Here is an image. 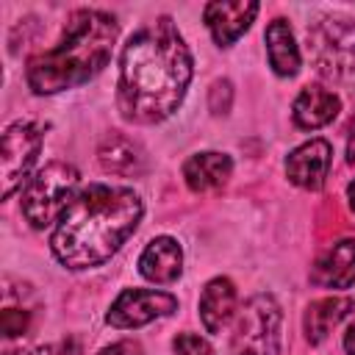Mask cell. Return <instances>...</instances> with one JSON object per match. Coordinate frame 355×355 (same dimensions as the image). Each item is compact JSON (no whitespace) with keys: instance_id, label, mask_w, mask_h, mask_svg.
I'll list each match as a JSON object with an SVG mask.
<instances>
[{"instance_id":"cell-1","label":"cell","mask_w":355,"mask_h":355,"mask_svg":"<svg viewBox=\"0 0 355 355\" xmlns=\"http://www.w3.org/2000/svg\"><path fill=\"white\" fill-rule=\"evenodd\" d=\"M191 80V53L169 17L130 33L119 55L116 108L125 119L153 125L178 111Z\"/></svg>"},{"instance_id":"cell-2","label":"cell","mask_w":355,"mask_h":355,"mask_svg":"<svg viewBox=\"0 0 355 355\" xmlns=\"http://www.w3.org/2000/svg\"><path fill=\"white\" fill-rule=\"evenodd\" d=\"M141 197L125 186L92 183L80 189L55 219L50 250L67 269H92L105 263L139 227Z\"/></svg>"},{"instance_id":"cell-3","label":"cell","mask_w":355,"mask_h":355,"mask_svg":"<svg viewBox=\"0 0 355 355\" xmlns=\"http://www.w3.org/2000/svg\"><path fill=\"white\" fill-rule=\"evenodd\" d=\"M119 22L97 8H78L67 17L61 39L28 61L25 78L36 94H55L94 78L111 58Z\"/></svg>"},{"instance_id":"cell-4","label":"cell","mask_w":355,"mask_h":355,"mask_svg":"<svg viewBox=\"0 0 355 355\" xmlns=\"http://www.w3.org/2000/svg\"><path fill=\"white\" fill-rule=\"evenodd\" d=\"M308 55L322 78L341 86H355V19H316L308 28Z\"/></svg>"},{"instance_id":"cell-5","label":"cell","mask_w":355,"mask_h":355,"mask_svg":"<svg viewBox=\"0 0 355 355\" xmlns=\"http://www.w3.org/2000/svg\"><path fill=\"white\" fill-rule=\"evenodd\" d=\"M78 183H80V175L72 164L50 161L22 189V216L33 227H47L69 205Z\"/></svg>"},{"instance_id":"cell-6","label":"cell","mask_w":355,"mask_h":355,"mask_svg":"<svg viewBox=\"0 0 355 355\" xmlns=\"http://www.w3.org/2000/svg\"><path fill=\"white\" fill-rule=\"evenodd\" d=\"M283 313L272 294H255L236 316L230 352L233 355H280Z\"/></svg>"},{"instance_id":"cell-7","label":"cell","mask_w":355,"mask_h":355,"mask_svg":"<svg viewBox=\"0 0 355 355\" xmlns=\"http://www.w3.org/2000/svg\"><path fill=\"white\" fill-rule=\"evenodd\" d=\"M42 150V130L33 122H11L3 133V150H0V194L8 200L22 180L28 178L31 166L36 164V155Z\"/></svg>"},{"instance_id":"cell-8","label":"cell","mask_w":355,"mask_h":355,"mask_svg":"<svg viewBox=\"0 0 355 355\" xmlns=\"http://www.w3.org/2000/svg\"><path fill=\"white\" fill-rule=\"evenodd\" d=\"M178 311V300L166 291H155V288H125L108 308L105 319L111 327L119 330H130V327H141L150 324L158 316H169Z\"/></svg>"},{"instance_id":"cell-9","label":"cell","mask_w":355,"mask_h":355,"mask_svg":"<svg viewBox=\"0 0 355 355\" xmlns=\"http://www.w3.org/2000/svg\"><path fill=\"white\" fill-rule=\"evenodd\" d=\"M333 164V147L327 139H311L300 147H294L286 158V175L294 186L316 191L324 186Z\"/></svg>"},{"instance_id":"cell-10","label":"cell","mask_w":355,"mask_h":355,"mask_svg":"<svg viewBox=\"0 0 355 355\" xmlns=\"http://www.w3.org/2000/svg\"><path fill=\"white\" fill-rule=\"evenodd\" d=\"M258 3H244V0H216L202 8V19L219 47H230L255 19Z\"/></svg>"},{"instance_id":"cell-11","label":"cell","mask_w":355,"mask_h":355,"mask_svg":"<svg viewBox=\"0 0 355 355\" xmlns=\"http://www.w3.org/2000/svg\"><path fill=\"white\" fill-rule=\"evenodd\" d=\"M311 280L324 288H349L355 283V239L333 241L316 258Z\"/></svg>"},{"instance_id":"cell-12","label":"cell","mask_w":355,"mask_h":355,"mask_svg":"<svg viewBox=\"0 0 355 355\" xmlns=\"http://www.w3.org/2000/svg\"><path fill=\"white\" fill-rule=\"evenodd\" d=\"M139 272L141 277H147L150 283L166 286L175 283L183 272V250L172 236H158L153 239L144 252L139 255Z\"/></svg>"},{"instance_id":"cell-13","label":"cell","mask_w":355,"mask_h":355,"mask_svg":"<svg viewBox=\"0 0 355 355\" xmlns=\"http://www.w3.org/2000/svg\"><path fill=\"white\" fill-rule=\"evenodd\" d=\"M341 111V100L338 94H333L330 89L319 86V83H311L305 86L294 105H291V116H294V125L302 128V130H316V128H324L327 122H333Z\"/></svg>"},{"instance_id":"cell-14","label":"cell","mask_w":355,"mask_h":355,"mask_svg":"<svg viewBox=\"0 0 355 355\" xmlns=\"http://www.w3.org/2000/svg\"><path fill=\"white\" fill-rule=\"evenodd\" d=\"M230 172H233L230 155L214 153V150L194 153L183 164V178H186V186L191 191H214V189H222L227 183Z\"/></svg>"},{"instance_id":"cell-15","label":"cell","mask_w":355,"mask_h":355,"mask_svg":"<svg viewBox=\"0 0 355 355\" xmlns=\"http://www.w3.org/2000/svg\"><path fill=\"white\" fill-rule=\"evenodd\" d=\"M236 311V286L227 277H214L200 294V322L208 333H219Z\"/></svg>"},{"instance_id":"cell-16","label":"cell","mask_w":355,"mask_h":355,"mask_svg":"<svg viewBox=\"0 0 355 355\" xmlns=\"http://www.w3.org/2000/svg\"><path fill=\"white\" fill-rule=\"evenodd\" d=\"M266 55H269V67L280 75V78H294L300 72V47L294 42V33L288 28L286 19H272L266 33Z\"/></svg>"},{"instance_id":"cell-17","label":"cell","mask_w":355,"mask_h":355,"mask_svg":"<svg viewBox=\"0 0 355 355\" xmlns=\"http://www.w3.org/2000/svg\"><path fill=\"white\" fill-rule=\"evenodd\" d=\"M97 158H100V166L111 175H136L144 169V153L141 147L122 136V133H111L103 139L100 150H97Z\"/></svg>"},{"instance_id":"cell-18","label":"cell","mask_w":355,"mask_h":355,"mask_svg":"<svg viewBox=\"0 0 355 355\" xmlns=\"http://www.w3.org/2000/svg\"><path fill=\"white\" fill-rule=\"evenodd\" d=\"M352 300L349 297H324L308 305L302 327H305V338L311 344H322L327 338V333L352 311Z\"/></svg>"},{"instance_id":"cell-19","label":"cell","mask_w":355,"mask_h":355,"mask_svg":"<svg viewBox=\"0 0 355 355\" xmlns=\"http://www.w3.org/2000/svg\"><path fill=\"white\" fill-rule=\"evenodd\" d=\"M172 347H175L178 355H214L211 344L205 338L194 336V333H178L175 341H172Z\"/></svg>"},{"instance_id":"cell-20","label":"cell","mask_w":355,"mask_h":355,"mask_svg":"<svg viewBox=\"0 0 355 355\" xmlns=\"http://www.w3.org/2000/svg\"><path fill=\"white\" fill-rule=\"evenodd\" d=\"M230 100H233V86L230 80H216L208 92V103L214 114H227L230 111Z\"/></svg>"},{"instance_id":"cell-21","label":"cell","mask_w":355,"mask_h":355,"mask_svg":"<svg viewBox=\"0 0 355 355\" xmlns=\"http://www.w3.org/2000/svg\"><path fill=\"white\" fill-rule=\"evenodd\" d=\"M0 322H3V336H8V338L22 336V333L28 330V311L6 308V311H3V316H0Z\"/></svg>"},{"instance_id":"cell-22","label":"cell","mask_w":355,"mask_h":355,"mask_svg":"<svg viewBox=\"0 0 355 355\" xmlns=\"http://www.w3.org/2000/svg\"><path fill=\"white\" fill-rule=\"evenodd\" d=\"M100 355H144V349H141L139 341H133V338H122V341H114V344L103 347Z\"/></svg>"},{"instance_id":"cell-23","label":"cell","mask_w":355,"mask_h":355,"mask_svg":"<svg viewBox=\"0 0 355 355\" xmlns=\"http://www.w3.org/2000/svg\"><path fill=\"white\" fill-rule=\"evenodd\" d=\"M8 355H55L53 347H28V349H14Z\"/></svg>"},{"instance_id":"cell-24","label":"cell","mask_w":355,"mask_h":355,"mask_svg":"<svg viewBox=\"0 0 355 355\" xmlns=\"http://www.w3.org/2000/svg\"><path fill=\"white\" fill-rule=\"evenodd\" d=\"M61 355H80V344L69 336V338H64L61 341Z\"/></svg>"},{"instance_id":"cell-25","label":"cell","mask_w":355,"mask_h":355,"mask_svg":"<svg viewBox=\"0 0 355 355\" xmlns=\"http://www.w3.org/2000/svg\"><path fill=\"white\" fill-rule=\"evenodd\" d=\"M344 349H347V355H355V322L344 333Z\"/></svg>"},{"instance_id":"cell-26","label":"cell","mask_w":355,"mask_h":355,"mask_svg":"<svg viewBox=\"0 0 355 355\" xmlns=\"http://www.w3.org/2000/svg\"><path fill=\"white\" fill-rule=\"evenodd\" d=\"M347 161L355 166V116H352V125H349V141H347Z\"/></svg>"},{"instance_id":"cell-27","label":"cell","mask_w":355,"mask_h":355,"mask_svg":"<svg viewBox=\"0 0 355 355\" xmlns=\"http://www.w3.org/2000/svg\"><path fill=\"white\" fill-rule=\"evenodd\" d=\"M347 197H349V205H352V211H355V180L347 186Z\"/></svg>"}]
</instances>
